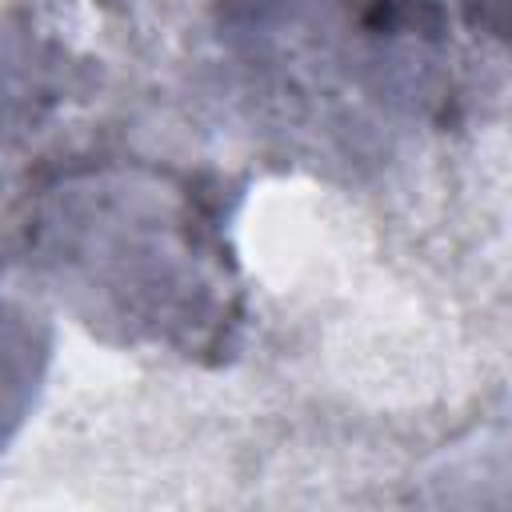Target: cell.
<instances>
[{
  "label": "cell",
  "mask_w": 512,
  "mask_h": 512,
  "mask_svg": "<svg viewBox=\"0 0 512 512\" xmlns=\"http://www.w3.org/2000/svg\"><path fill=\"white\" fill-rule=\"evenodd\" d=\"M28 244L60 300L124 344L220 360L244 324V296L220 208L188 176L92 168L44 192Z\"/></svg>",
  "instance_id": "6da1fadb"
},
{
  "label": "cell",
  "mask_w": 512,
  "mask_h": 512,
  "mask_svg": "<svg viewBox=\"0 0 512 512\" xmlns=\"http://www.w3.org/2000/svg\"><path fill=\"white\" fill-rule=\"evenodd\" d=\"M252 68L308 100L428 112L448 92L436 0H216Z\"/></svg>",
  "instance_id": "7a4b0ae2"
},
{
  "label": "cell",
  "mask_w": 512,
  "mask_h": 512,
  "mask_svg": "<svg viewBox=\"0 0 512 512\" xmlns=\"http://www.w3.org/2000/svg\"><path fill=\"white\" fill-rule=\"evenodd\" d=\"M52 356L48 320L0 280V452L24 424Z\"/></svg>",
  "instance_id": "3957f363"
},
{
  "label": "cell",
  "mask_w": 512,
  "mask_h": 512,
  "mask_svg": "<svg viewBox=\"0 0 512 512\" xmlns=\"http://www.w3.org/2000/svg\"><path fill=\"white\" fill-rule=\"evenodd\" d=\"M460 4L476 32L484 28L492 36H504V0H460Z\"/></svg>",
  "instance_id": "277c9868"
}]
</instances>
